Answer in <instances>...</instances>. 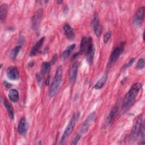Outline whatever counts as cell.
Listing matches in <instances>:
<instances>
[{
    "instance_id": "obj_22",
    "label": "cell",
    "mask_w": 145,
    "mask_h": 145,
    "mask_svg": "<svg viewBox=\"0 0 145 145\" xmlns=\"http://www.w3.org/2000/svg\"><path fill=\"white\" fill-rule=\"evenodd\" d=\"M51 67V63L49 62H44L42 64V70L41 74L42 75H49V72L50 71Z\"/></svg>"
},
{
    "instance_id": "obj_13",
    "label": "cell",
    "mask_w": 145,
    "mask_h": 145,
    "mask_svg": "<svg viewBox=\"0 0 145 145\" xmlns=\"http://www.w3.org/2000/svg\"><path fill=\"white\" fill-rule=\"evenodd\" d=\"M28 129V123L25 117H22L19 121L18 126V131L22 135H25Z\"/></svg>"
},
{
    "instance_id": "obj_16",
    "label": "cell",
    "mask_w": 145,
    "mask_h": 145,
    "mask_svg": "<svg viewBox=\"0 0 145 145\" xmlns=\"http://www.w3.org/2000/svg\"><path fill=\"white\" fill-rule=\"evenodd\" d=\"M44 40H45V37L43 36L41 39H40L37 41V42L35 44V45L31 49V50L30 53H29V55H30L31 57L35 56L38 53V52L39 51L40 48L41 47V46H42V45L44 42Z\"/></svg>"
},
{
    "instance_id": "obj_25",
    "label": "cell",
    "mask_w": 145,
    "mask_h": 145,
    "mask_svg": "<svg viewBox=\"0 0 145 145\" xmlns=\"http://www.w3.org/2000/svg\"><path fill=\"white\" fill-rule=\"evenodd\" d=\"M144 64H145L144 59L143 58H141L139 59V60L138 61L135 67L138 70H142L144 67Z\"/></svg>"
},
{
    "instance_id": "obj_19",
    "label": "cell",
    "mask_w": 145,
    "mask_h": 145,
    "mask_svg": "<svg viewBox=\"0 0 145 145\" xmlns=\"http://www.w3.org/2000/svg\"><path fill=\"white\" fill-rule=\"evenodd\" d=\"M8 97L10 100L14 103L18 101L19 100V95L18 91L14 88L11 89L8 93Z\"/></svg>"
},
{
    "instance_id": "obj_6",
    "label": "cell",
    "mask_w": 145,
    "mask_h": 145,
    "mask_svg": "<svg viewBox=\"0 0 145 145\" xmlns=\"http://www.w3.org/2000/svg\"><path fill=\"white\" fill-rule=\"evenodd\" d=\"M95 117V112H92L91 113L89 114V116L87 117L85 121L83 122L80 131L79 133L82 136L84 134H85L88 130L90 125L93 122Z\"/></svg>"
},
{
    "instance_id": "obj_17",
    "label": "cell",
    "mask_w": 145,
    "mask_h": 145,
    "mask_svg": "<svg viewBox=\"0 0 145 145\" xmlns=\"http://www.w3.org/2000/svg\"><path fill=\"white\" fill-rule=\"evenodd\" d=\"M75 48V44H73L70 45L65 49V50L61 54V58L62 61H65L67 60V59L70 56V54L71 53V52Z\"/></svg>"
},
{
    "instance_id": "obj_29",
    "label": "cell",
    "mask_w": 145,
    "mask_h": 145,
    "mask_svg": "<svg viewBox=\"0 0 145 145\" xmlns=\"http://www.w3.org/2000/svg\"><path fill=\"white\" fill-rule=\"evenodd\" d=\"M134 61H135V58H131V59L129 60V61L123 66V67H122V70H125L127 69L128 67H129L133 64V63L134 62Z\"/></svg>"
},
{
    "instance_id": "obj_11",
    "label": "cell",
    "mask_w": 145,
    "mask_h": 145,
    "mask_svg": "<svg viewBox=\"0 0 145 145\" xmlns=\"http://www.w3.org/2000/svg\"><path fill=\"white\" fill-rule=\"evenodd\" d=\"M92 25L93 27L96 36L99 37L101 34L102 32V26L99 22V17L98 15L96 13L94 14L93 20L92 21Z\"/></svg>"
},
{
    "instance_id": "obj_34",
    "label": "cell",
    "mask_w": 145,
    "mask_h": 145,
    "mask_svg": "<svg viewBox=\"0 0 145 145\" xmlns=\"http://www.w3.org/2000/svg\"><path fill=\"white\" fill-rule=\"evenodd\" d=\"M62 1H57V3H61Z\"/></svg>"
},
{
    "instance_id": "obj_18",
    "label": "cell",
    "mask_w": 145,
    "mask_h": 145,
    "mask_svg": "<svg viewBox=\"0 0 145 145\" xmlns=\"http://www.w3.org/2000/svg\"><path fill=\"white\" fill-rule=\"evenodd\" d=\"M3 105L5 106L6 110H7L10 118L11 120H14V109H13L12 105L6 99L3 100Z\"/></svg>"
},
{
    "instance_id": "obj_32",
    "label": "cell",
    "mask_w": 145,
    "mask_h": 145,
    "mask_svg": "<svg viewBox=\"0 0 145 145\" xmlns=\"http://www.w3.org/2000/svg\"><path fill=\"white\" fill-rule=\"evenodd\" d=\"M3 84H4L5 87H6V88H10V87H11V84L10 83H8V82H6V81H4Z\"/></svg>"
},
{
    "instance_id": "obj_15",
    "label": "cell",
    "mask_w": 145,
    "mask_h": 145,
    "mask_svg": "<svg viewBox=\"0 0 145 145\" xmlns=\"http://www.w3.org/2000/svg\"><path fill=\"white\" fill-rule=\"evenodd\" d=\"M117 110H118V106L116 105L114 106L112 109V110H110V112H109V113L108 114L106 117V119L105 122V127H108L113 122V121L117 112Z\"/></svg>"
},
{
    "instance_id": "obj_2",
    "label": "cell",
    "mask_w": 145,
    "mask_h": 145,
    "mask_svg": "<svg viewBox=\"0 0 145 145\" xmlns=\"http://www.w3.org/2000/svg\"><path fill=\"white\" fill-rule=\"evenodd\" d=\"M62 67L61 66H58L56 70L53 80L49 88V95L51 97L54 96L59 90L62 78Z\"/></svg>"
},
{
    "instance_id": "obj_14",
    "label": "cell",
    "mask_w": 145,
    "mask_h": 145,
    "mask_svg": "<svg viewBox=\"0 0 145 145\" xmlns=\"http://www.w3.org/2000/svg\"><path fill=\"white\" fill-rule=\"evenodd\" d=\"M63 29L65 36L69 40H72L75 37V33L72 28L68 23H65L63 26Z\"/></svg>"
},
{
    "instance_id": "obj_30",
    "label": "cell",
    "mask_w": 145,
    "mask_h": 145,
    "mask_svg": "<svg viewBox=\"0 0 145 145\" xmlns=\"http://www.w3.org/2000/svg\"><path fill=\"white\" fill-rule=\"evenodd\" d=\"M140 134L141 137L144 139V121L142 122V126H141V129H140Z\"/></svg>"
},
{
    "instance_id": "obj_8",
    "label": "cell",
    "mask_w": 145,
    "mask_h": 145,
    "mask_svg": "<svg viewBox=\"0 0 145 145\" xmlns=\"http://www.w3.org/2000/svg\"><path fill=\"white\" fill-rule=\"evenodd\" d=\"M42 10L41 8L39 9L37 11H36V12L34 14L33 16L32 17L31 24L32 27L33 29L36 30L37 29L41 20V18L42 17Z\"/></svg>"
},
{
    "instance_id": "obj_3",
    "label": "cell",
    "mask_w": 145,
    "mask_h": 145,
    "mask_svg": "<svg viewBox=\"0 0 145 145\" xmlns=\"http://www.w3.org/2000/svg\"><path fill=\"white\" fill-rule=\"evenodd\" d=\"M79 112H76L73 114L71 119L70 120L69 122H68V124L67 126L66 127L64 132L62 134L61 140V144H63L65 143L66 140L69 137L70 134H71L72 131L74 130V128L75 127V123L76 121H78L79 117Z\"/></svg>"
},
{
    "instance_id": "obj_24",
    "label": "cell",
    "mask_w": 145,
    "mask_h": 145,
    "mask_svg": "<svg viewBox=\"0 0 145 145\" xmlns=\"http://www.w3.org/2000/svg\"><path fill=\"white\" fill-rule=\"evenodd\" d=\"M21 48H22L21 45H17L11 50L10 53V56L12 59H15L16 58Z\"/></svg>"
},
{
    "instance_id": "obj_27",
    "label": "cell",
    "mask_w": 145,
    "mask_h": 145,
    "mask_svg": "<svg viewBox=\"0 0 145 145\" xmlns=\"http://www.w3.org/2000/svg\"><path fill=\"white\" fill-rule=\"evenodd\" d=\"M112 36V32L110 31H108L105 33V34L104 35L103 37V41L104 43H107L109 40H110Z\"/></svg>"
},
{
    "instance_id": "obj_12",
    "label": "cell",
    "mask_w": 145,
    "mask_h": 145,
    "mask_svg": "<svg viewBox=\"0 0 145 145\" xmlns=\"http://www.w3.org/2000/svg\"><path fill=\"white\" fill-rule=\"evenodd\" d=\"M7 78L11 80H16L19 78V72L18 69L15 66H10L6 70Z\"/></svg>"
},
{
    "instance_id": "obj_9",
    "label": "cell",
    "mask_w": 145,
    "mask_h": 145,
    "mask_svg": "<svg viewBox=\"0 0 145 145\" xmlns=\"http://www.w3.org/2000/svg\"><path fill=\"white\" fill-rule=\"evenodd\" d=\"M144 7L142 6L138 9L134 16L133 23L135 26H140L142 24L144 20Z\"/></svg>"
},
{
    "instance_id": "obj_28",
    "label": "cell",
    "mask_w": 145,
    "mask_h": 145,
    "mask_svg": "<svg viewBox=\"0 0 145 145\" xmlns=\"http://www.w3.org/2000/svg\"><path fill=\"white\" fill-rule=\"evenodd\" d=\"M81 137H82V135L78 133L76 135H75V138H74V139L72 140V141L71 142V143H70V144H73V145H75V144H76L78 143V142H79V140H80V138H81Z\"/></svg>"
},
{
    "instance_id": "obj_20",
    "label": "cell",
    "mask_w": 145,
    "mask_h": 145,
    "mask_svg": "<svg viewBox=\"0 0 145 145\" xmlns=\"http://www.w3.org/2000/svg\"><path fill=\"white\" fill-rule=\"evenodd\" d=\"M107 77H108V74H107V72H105L104 74V75L101 76V78L97 82L96 84L94 86V88L96 89H101L104 86V85L105 84L106 79H107Z\"/></svg>"
},
{
    "instance_id": "obj_21",
    "label": "cell",
    "mask_w": 145,
    "mask_h": 145,
    "mask_svg": "<svg viewBox=\"0 0 145 145\" xmlns=\"http://www.w3.org/2000/svg\"><path fill=\"white\" fill-rule=\"evenodd\" d=\"M7 5L6 3H3L0 6V19L1 22H3L7 15Z\"/></svg>"
},
{
    "instance_id": "obj_31",
    "label": "cell",
    "mask_w": 145,
    "mask_h": 145,
    "mask_svg": "<svg viewBox=\"0 0 145 145\" xmlns=\"http://www.w3.org/2000/svg\"><path fill=\"white\" fill-rule=\"evenodd\" d=\"M57 56L56 54H55L53 56V57H52L51 63H52V64L55 63V62H56V60H57Z\"/></svg>"
},
{
    "instance_id": "obj_7",
    "label": "cell",
    "mask_w": 145,
    "mask_h": 145,
    "mask_svg": "<svg viewBox=\"0 0 145 145\" xmlns=\"http://www.w3.org/2000/svg\"><path fill=\"white\" fill-rule=\"evenodd\" d=\"M142 115L140 114L137 118L131 133V137L133 139H136L140 134V131L142 124Z\"/></svg>"
},
{
    "instance_id": "obj_5",
    "label": "cell",
    "mask_w": 145,
    "mask_h": 145,
    "mask_svg": "<svg viewBox=\"0 0 145 145\" xmlns=\"http://www.w3.org/2000/svg\"><path fill=\"white\" fill-rule=\"evenodd\" d=\"M124 45H125V42H121L120 46L114 49V50L112 51L110 54V56L109 57V64L114 63L115 62L117 61V60L118 59L121 54L122 53L123 50Z\"/></svg>"
},
{
    "instance_id": "obj_4",
    "label": "cell",
    "mask_w": 145,
    "mask_h": 145,
    "mask_svg": "<svg viewBox=\"0 0 145 145\" xmlns=\"http://www.w3.org/2000/svg\"><path fill=\"white\" fill-rule=\"evenodd\" d=\"M95 52V48L92 42V39L91 37L88 38V44L86 52V58L88 63L91 65L93 61V58Z\"/></svg>"
},
{
    "instance_id": "obj_33",
    "label": "cell",
    "mask_w": 145,
    "mask_h": 145,
    "mask_svg": "<svg viewBox=\"0 0 145 145\" xmlns=\"http://www.w3.org/2000/svg\"><path fill=\"white\" fill-rule=\"evenodd\" d=\"M37 144H42V143H41V140H40V141H39V143H37Z\"/></svg>"
},
{
    "instance_id": "obj_26",
    "label": "cell",
    "mask_w": 145,
    "mask_h": 145,
    "mask_svg": "<svg viewBox=\"0 0 145 145\" xmlns=\"http://www.w3.org/2000/svg\"><path fill=\"white\" fill-rule=\"evenodd\" d=\"M36 78L37 82L40 87H42V83H43V78L42 76V74L40 73H37L36 74Z\"/></svg>"
},
{
    "instance_id": "obj_1",
    "label": "cell",
    "mask_w": 145,
    "mask_h": 145,
    "mask_svg": "<svg viewBox=\"0 0 145 145\" xmlns=\"http://www.w3.org/2000/svg\"><path fill=\"white\" fill-rule=\"evenodd\" d=\"M141 88L142 84L140 83H137L133 85L123 98L122 110L126 109L130 105L131 103L137 97Z\"/></svg>"
},
{
    "instance_id": "obj_23",
    "label": "cell",
    "mask_w": 145,
    "mask_h": 145,
    "mask_svg": "<svg viewBox=\"0 0 145 145\" xmlns=\"http://www.w3.org/2000/svg\"><path fill=\"white\" fill-rule=\"evenodd\" d=\"M88 44V39L86 37H84L81 40L80 45V51L79 53L83 54L86 53Z\"/></svg>"
},
{
    "instance_id": "obj_10",
    "label": "cell",
    "mask_w": 145,
    "mask_h": 145,
    "mask_svg": "<svg viewBox=\"0 0 145 145\" xmlns=\"http://www.w3.org/2000/svg\"><path fill=\"white\" fill-rule=\"evenodd\" d=\"M78 70V62L75 61L72 63L69 72L68 78H69V81L70 83H74V82H75L77 77Z\"/></svg>"
}]
</instances>
